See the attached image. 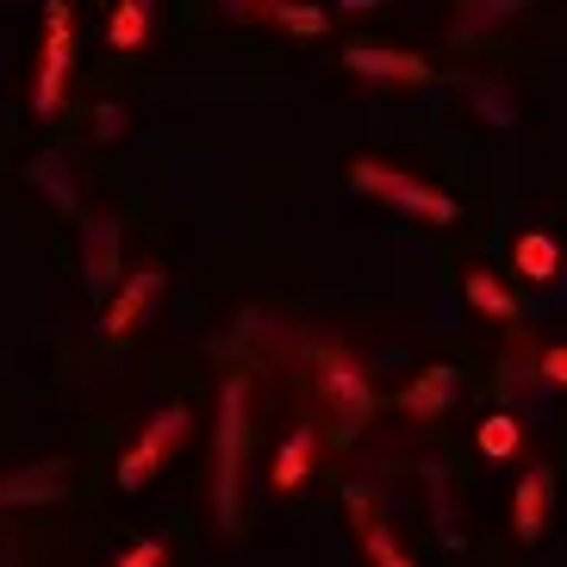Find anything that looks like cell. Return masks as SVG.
<instances>
[{
    "label": "cell",
    "instance_id": "1",
    "mask_svg": "<svg viewBox=\"0 0 567 567\" xmlns=\"http://www.w3.org/2000/svg\"><path fill=\"white\" fill-rule=\"evenodd\" d=\"M244 450H250V374H225L213 431V517L218 530H244Z\"/></svg>",
    "mask_w": 567,
    "mask_h": 567
},
{
    "label": "cell",
    "instance_id": "2",
    "mask_svg": "<svg viewBox=\"0 0 567 567\" xmlns=\"http://www.w3.org/2000/svg\"><path fill=\"white\" fill-rule=\"evenodd\" d=\"M350 187H355V194H368V200L393 206V213L424 218V225H455V213H462L443 187L417 182V175H405V168H393V163H374V156H355V163H350Z\"/></svg>",
    "mask_w": 567,
    "mask_h": 567
},
{
    "label": "cell",
    "instance_id": "3",
    "mask_svg": "<svg viewBox=\"0 0 567 567\" xmlns=\"http://www.w3.org/2000/svg\"><path fill=\"white\" fill-rule=\"evenodd\" d=\"M318 386H324V405H331V436L355 443L362 424L374 417V386H368L362 362L350 350H318Z\"/></svg>",
    "mask_w": 567,
    "mask_h": 567
},
{
    "label": "cell",
    "instance_id": "4",
    "mask_svg": "<svg viewBox=\"0 0 567 567\" xmlns=\"http://www.w3.org/2000/svg\"><path fill=\"white\" fill-rule=\"evenodd\" d=\"M187 424H194V417H187V405H182V400L163 405V412H151V424L137 431V443H132L125 455H118V493H144L156 467H163L168 455H175V450L187 443Z\"/></svg>",
    "mask_w": 567,
    "mask_h": 567
},
{
    "label": "cell",
    "instance_id": "5",
    "mask_svg": "<svg viewBox=\"0 0 567 567\" xmlns=\"http://www.w3.org/2000/svg\"><path fill=\"white\" fill-rule=\"evenodd\" d=\"M69 63H75V7L51 0L44 7V56H38V82H32V113L51 118L69 94Z\"/></svg>",
    "mask_w": 567,
    "mask_h": 567
},
{
    "label": "cell",
    "instance_id": "6",
    "mask_svg": "<svg viewBox=\"0 0 567 567\" xmlns=\"http://www.w3.org/2000/svg\"><path fill=\"white\" fill-rule=\"evenodd\" d=\"M118 256H125V225L118 218H82V268H87V293L94 300H113L125 275H118Z\"/></svg>",
    "mask_w": 567,
    "mask_h": 567
},
{
    "label": "cell",
    "instance_id": "7",
    "mask_svg": "<svg viewBox=\"0 0 567 567\" xmlns=\"http://www.w3.org/2000/svg\"><path fill=\"white\" fill-rule=\"evenodd\" d=\"M343 63H350L362 82H381V87H424V82H436V69L424 63L417 51H386V44H350Z\"/></svg>",
    "mask_w": 567,
    "mask_h": 567
},
{
    "label": "cell",
    "instance_id": "8",
    "mask_svg": "<svg viewBox=\"0 0 567 567\" xmlns=\"http://www.w3.org/2000/svg\"><path fill=\"white\" fill-rule=\"evenodd\" d=\"M163 268H137V275H125V287H118L113 300H106V312H101V331L113 337V343H125V337L151 318V306H156V293H163Z\"/></svg>",
    "mask_w": 567,
    "mask_h": 567
},
{
    "label": "cell",
    "instance_id": "9",
    "mask_svg": "<svg viewBox=\"0 0 567 567\" xmlns=\"http://www.w3.org/2000/svg\"><path fill=\"white\" fill-rule=\"evenodd\" d=\"M63 493H69V462H56V455L0 474V512H7V505H56Z\"/></svg>",
    "mask_w": 567,
    "mask_h": 567
},
{
    "label": "cell",
    "instance_id": "10",
    "mask_svg": "<svg viewBox=\"0 0 567 567\" xmlns=\"http://www.w3.org/2000/svg\"><path fill=\"white\" fill-rule=\"evenodd\" d=\"M549 505H555V474L549 467H530L524 481H517V499H512V536L530 549V543H543V530H549Z\"/></svg>",
    "mask_w": 567,
    "mask_h": 567
},
{
    "label": "cell",
    "instance_id": "11",
    "mask_svg": "<svg viewBox=\"0 0 567 567\" xmlns=\"http://www.w3.org/2000/svg\"><path fill=\"white\" fill-rule=\"evenodd\" d=\"M455 393H462V374H455L450 362H436V368H424V374L400 393V412L405 417H443Z\"/></svg>",
    "mask_w": 567,
    "mask_h": 567
},
{
    "label": "cell",
    "instance_id": "12",
    "mask_svg": "<svg viewBox=\"0 0 567 567\" xmlns=\"http://www.w3.org/2000/svg\"><path fill=\"white\" fill-rule=\"evenodd\" d=\"M343 499H350V517H355V530H362L368 561H374V567H412V561H405V549L393 543V530L381 524V512H374V499H368L362 486H350Z\"/></svg>",
    "mask_w": 567,
    "mask_h": 567
},
{
    "label": "cell",
    "instance_id": "13",
    "mask_svg": "<svg viewBox=\"0 0 567 567\" xmlns=\"http://www.w3.org/2000/svg\"><path fill=\"white\" fill-rule=\"evenodd\" d=\"M25 182L44 194V200L56 206V213H82V187H75V175H69V156L56 151H38L32 168H25Z\"/></svg>",
    "mask_w": 567,
    "mask_h": 567
},
{
    "label": "cell",
    "instance_id": "14",
    "mask_svg": "<svg viewBox=\"0 0 567 567\" xmlns=\"http://www.w3.org/2000/svg\"><path fill=\"white\" fill-rule=\"evenodd\" d=\"M318 462V431L312 424H300V431L281 443V455H275V467H268V481H275V493H300L306 474H312Z\"/></svg>",
    "mask_w": 567,
    "mask_h": 567
},
{
    "label": "cell",
    "instance_id": "15",
    "mask_svg": "<svg viewBox=\"0 0 567 567\" xmlns=\"http://www.w3.org/2000/svg\"><path fill=\"white\" fill-rule=\"evenodd\" d=\"M512 268L524 275V281L549 287L555 275H561V244H555L549 231H524V237L512 244Z\"/></svg>",
    "mask_w": 567,
    "mask_h": 567
},
{
    "label": "cell",
    "instance_id": "16",
    "mask_svg": "<svg viewBox=\"0 0 567 567\" xmlns=\"http://www.w3.org/2000/svg\"><path fill=\"white\" fill-rule=\"evenodd\" d=\"M417 474H424V493H431V530H436V543H443V549H462V530H455V493H450L443 462H424Z\"/></svg>",
    "mask_w": 567,
    "mask_h": 567
},
{
    "label": "cell",
    "instance_id": "17",
    "mask_svg": "<svg viewBox=\"0 0 567 567\" xmlns=\"http://www.w3.org/2000/svg\"><path fill=\"white\" fill-rule=\"evenodd\" d=\"M462 94H467V106H474V113H481L486 125H493V132H512V125H517L512 94H505V87L493 82V75H481V82H467V75H462Z\"/></svg>",
    "mask_w": 567,
    "mask_h": 567
},
{
    "label": "cell",
    "instance_id": "18",
    "mask_svg": "<svg viewBox=\"0 0 567 567\" xmlns=\"http://www.w3.org/2000/svg\"><path fill=\"white\" fill-rule=\"evenodd\" d=\"M256 13H262L268 25L293 32V38H324V32H331V13H324V7H293V0H268V7H256Z\"/></svg>",
    "mask_w": 567,
    "mask_h": 567
},
{
    "label": "cell",
    "instance_id": "19",
    "mask_svg": "<svg viewBox=\"0 0 567 567\" xmlns=\"http://www.w3.org/2000/svg\"><path fill=\"white\" fill-rule=\"evenodd\" d=\"M151 38V0H118L113 19H106V44L113 51H137Z\"/></svg>",
    "mask_w": 567,
    "mask_h": 567
},
{
    "label": "cell",
    "instance_id": "20",
    "mask_svg": "<svg viewBox=\"0 0 567 567\" xmlns=\"http://www.w3.org/2000/svg\"><path fill=\"white\" fill-rule=\"evenodd\" d=\"M467 306L486 318H517V293L499 275H486V268H467Z\"/></svg>",
    "mask_w": 567,
    "mask_h": 567
},
{
    "label": "cell",
    "instance_id": "21",
    "mask_svg": "<svg viewBox=\"0 0 567 567\" xmlns=\"http://www.w3.org/2000/svg\"><path fill=\"white\" fill-rule=\"evenodd\" d=\"M517 13H524V7H517V0H486V7H462V13H455V19H462V25H455V44H467V38H481V32H493V19H517Z\"/></svg>",
    "mask_w": 567,
    "mask_h": 567
},
{
    "label": "cell",
    "instance_id": "22",
    "mask_svg": "<svg viewBox=\"0 0 567 567\" xmlns=\"http://www.w3.org/2000/svg\"><path fill=\"white\" fill-rule=\"evenodd\" d=\"M517 443H524V424H517L512 412H493V417L481 424V455H493V462L517 455Z\"/></svg>",
    "mask_w": 567,
    "mask_h": 567
},
{
    "label": "cell",
    "instance_id": "23",
    "mask_svg": "<svg viewBox=\"0 0 567 567\" xmlns=\"http://www.w3.org/2000/svg\"><path fill=\"white\" fill-rule=\"evenodd\" d=\"M113 567H168V543H163V536H137Z\"/></svg>",
    "mask_w": 567,
    "mask_h": 567
},
{
    "label": "cell",
    "instance_id": "24",
    "mask_svg": "<svg viewBox=\"0 0 567 567\" xmlns=\"http://www.w3.org/2000/svg\"><path fill=\"white\" fill-rule=\"evenodd\" d=\"M94 137H101V144L125 137V106H113V101H101V106H94Z\"/></svg>",
    "mask_w": 567,
    "mask_h": 567
},
{
    "label": "cell",
    "instance_id": "25",
    "mask_svg": "<svg viewBox=\"0 0 567 567\" xmlns=\"http://www.w3.org/2000/svg\"><path fill=\"white\" fill-rule=\"evenodd\" d=\"M543 381H549V386H567V343L543 350Z\"/></svg>",
    "mask_w": 567,
    "mask_h": 567
}]
</instances>
